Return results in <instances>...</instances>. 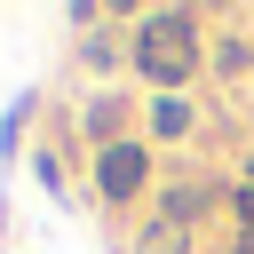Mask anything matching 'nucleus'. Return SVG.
<instances>
[{
    "instance_id": "obj_7",
    "label": "nucleus",
    "mask_w": 254,
    "mask_h": 254,
    "mask_svg": "<svg viewBox=\"0 0 254 254\" xmlns=\"http://www.w3.org/2000/svg\"><path fill=\"white\" fill-rule=\"evenodd\" d=\"M246 56H254L246 40H222V48H214V71H222V79H238V71H246Z\"/></svg>"
},
{
    "instance_id": "obj_3",
    "label": "nucleus",
    "mask_w": 254,
    "mask_h": 254,
    "mask_svg": "<svg viewBox=\"0 0 254 254\" xmlns=\"http://www.w3.org/2000/svg\"><path fill=\"white\" fill-rule=\"evenodd\" d=\"M206 206H214V190H206V183H175V190H167V206H159V222H175V230H183V222H198Z\"/></svg>"
},
{
    "instance_id": "obj_9",
    "label": "nucleus",
    "mask_w": 254,
    "mask_h": 254,
    "mask_svg": "<svg viewBox=\"0 0 254 254\" xmlns=\"http://www.w3.org/2000/svg\"><path fill=\"white\" fill-rule=\"evenodd\" d=\"M246 190H254V159H246Z\"/></svg>"
},
{
    "instance_id": "obj_8",
    "label": "nucleus",
    "mask_w": 254,
    "mask_h": 254,
    "mask_svg": "<svg viewBox=\"0 0 254 254\" xmlns=\"http://www.w3.org/2000/svg\"><path fill=\"white\" fill-rule=\"evenodd\" d=\"M143 254H183V230H175V222H151V230H143Z\"/></svg>"
},
{
    "instance_id": "obj_2",
    "label": "nucleus",
    "mask_w": 254,
    "mask_h": 254,
    "mask_svg": "<svg viewBox=\"0 0 254 254\" xmlns=\"http://www.w3.org/2000/svg\"><path fill=\"white\" fill-rule=\"evenodd\" d=\"M151 183V151L143 143H111V151H95V190L103 198H135Z\"/></svg>"
},
{
    "instance_id": "obj_1",
    "label": "nucleus",
    "mask_w": 254,
    "mask_h": 254,
    "mask_svg": "<svg viewBox=\"0 0 254 254\" xmlns=\"http://www.w3.org/2000/svg\"><path fill=\"white\" fill-rule=\"evenodd\" d=\"M135 71H143L159 95H175V87L198 71V24H190V8L143 16V32H135Z\"/></svg>"
},
{
    "instance_id": "obj_6",
    "label": "nucleus",
    "mask_w": 254,
    "mask_h": 254,
    "mask_svg": "<svg viewBox=\"0 0 254 254\" xmlns=\"http://www.w3.org/2000/svg\"><path fill=\"white\" fill-rule=\"evenodd\" d=\"M230 214H238V254H254V190L246 183L230 190Z\"/></svg>"
},
{
    "instance_id": "obj_5",
    "label": "nucleus",
    "mask_w": 254,
    "mask_h": 254,
    "mask_svg": "<svg viewBox=\"0 0 254 254\" xmlns=\"http://www.w3.org/2000/svg\"><path fill=\"white\" fill-rule=\"evenodd\" d=\"M87 135H95L103 151L119 143V95H95V111H87Z\"/></svg>"
},
{
    "instance_id": "obj_4",
    "label": "nucleus",
    "mask_w": 254,
    "mask_h": 254,
    "mask_svg": "<svg viewBox=\"0 0 254 254\" xmlns=\"http://www.w3.org/2000/svg\"><path fill=\"white\" fill-rule=\"evenodd\" d=\"M151 135H167V143L190 135V103L183 95H151Z\"/></svg>"
}]
</instances>
